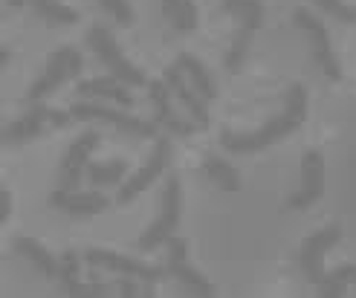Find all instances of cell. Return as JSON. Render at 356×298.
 <instances>
[{"label": "cell", "mask_w": 356, "mask_h": 298, "mask_svg": "<svg viewBox=\"0 0 356 298\" xmlns=\"http://www.w3.org/2000/svg\"><path fill=\"white\" fill-rule=\"evenodd\" d=\"M87 47L96 52V58L104 64V69H108L113 78L124 81L128 87H148L145 69L124 58V52L119 49V44H116V38L111 35L108 26H99V24H96V26L87 29Z\"/></svg>", "instance_id": "5"}, {"label": "cell", "mask_w": 356, "mask_h": 298, "mask_svg": "<svg viewBox=\"0 0 356 298\" xmlns=\"http://www.w3.org/2000/svg\"><path fill=\"white\" fill-rule=\"evenodd\" d=\"M305 122H307V87L301 81H296V84L287 87V93H284L281 113L270 116L258 131H249V133L223 128L220 131V145L229 154H255V151H264V148L281 142L284 136L296 133Z\"/></svg>", "instance_id": "1"}, {"label": "cell", "mask_w": 356, "mask_h": 298, "mask_svg": "<svg viewBox=\"0 0 356 298\" xmlns=\"http://www.w3.org/2000/svg\"><path fill=\"white\" fill-rule=\"evenodd\" d=\"M9 61H12V49H9V47H3V49H0V69H6V67H9Z\"/></svg>", "instance_id": "32"}, {"label": "cell", "mask_w": 356, "mask_h": 298, "mask_svg": "<svg viewBox=\"0 0 356 298\" xmlns=\"http://www.w3.org/2000/svg\"><path fill=\"white\" fill-rule=\"evenodd\" d=\"M163 81L168 84L171 96L183 104L186 116L194 122V125H197V128H209L211 116H209V108H206V99H203V96H200V93L188 84V78L183 76V69L177 67V64L165 67V69H163Z\"/></svg>", "instance_id": "16"}, {"label": "cell", "mask_w": 356, "mask_h": 298, "mask_svg": "<svg viewBox=\"0 0 356 298\" xmlns=\"http://www.w3.org/2000/svg\"><path fill=\"white\" fill-rule=\"evenodd\" d=\"M0 200H3V206H0V223H6L9 215H12V191L0 188Z\"/></svg>", "instance_id": "31"}, {"label": "cell", "mask_w": 356, "mask_h": 298, "mask_svg": "<svg viewBox=\"0 0 356 298\" xmlns=\"http://www.w3.org/2000/svg\"><path fill=\"white\" fill-rule=\"evenodd\" d=\"M310 3H316L325 15H330L333 21H339V24H356L353 3H345V0H310Z\"/></svg>", "instance_id": "28"}, {"label": "cell", "mask_w": 356, "mask_h": 298, "mask_svg": "<svg viewBox=\"0 0 356 298\" xmlns=\"http://www.w3.org/2000/svg\"><path fill=\"white\" fill-rule=\"evenodd\" d=\"M168 255H165V272L174 278V281H180L191 295H215V284L209 281V278L203 272H197L191 267V260H188V240L180 238V235H171L168 238Z\"/></svg>", "instance_id": "10"}, {"label": "cell", "mask_w": 356, "mask_h": 298, "mask_svg": "<svg viewBox=\"0 0 356 298\" xmlns=\"http://www.w3.org/2000/svg\"><path fill=\"white\" fill-rule=\"evenodd\" d=\"M128 177V163L124 160H108V163H90L87 165V180L93 188H104V185H119Z\"/></svg>", "instance_id": "23"}, {"label": "cell", "mask_w": 356, "mask_h": 298, "mask_svg": "<svg viewBox=\"0 0 356 298\" xmlns=\"http://www.w3.org/2000/svg\"><path fill=\"white\" fill-rule=\"evenodd\" d=\"M342 240V226L339 223H330L325 229H318L313 235H307L301 240V249H298V270L305 272V278L318 287L325 281V255Z\"/></svg>", "instance_id": "9"}, {"label": "cell", "mask_w": 356, "mask_h": 298, "mask_svg": "<svg viewBox=\"0 0 356 298\" xmlns=\"http://www.w3.org/2000/svg\"><path fill=\"white\" fill-rule=\"evenodd\" d=\"M76 96L81 99H93V101H111L119 104V108H134V96H131V87L113 78V76H102V78H87L76 84Z\"/></svg>", "instance_id": "18"}, {"label": "cell", "mask_w": 356, "mask_h": 298, "mask_svg": "<svg viewBox=\"0 0 356 298\" xmlns=\"http://www.w3.org/2000/svg\"><path fill=\"white\" fill-rule=\"evenodd\" d=\"M148 96H151V104H154V122L159 128H163L165 133L171 136H194V131H197V125H194L191 119L180 116V110L174 108V99H171V90L168 84L159 78V81H148Z\"/></svg>", "instance_id": "14"}, {"label": "cell", "mask_w": 356, "mask_h": 298, "mask_svg": "<svg viewBox=\"0 0 356 298\" xmlns=\"http://www.w3.org/2000/svg\"><path fill=\"white\" fill-rule=\"evenodd\" d=\"M353 284H356V272H353Z\"/></svg>", "instance_id": "34"}, {"label": "cell", "mask_w": 356, "mask_h": 298, "mask_svg": "<svg viewBox=\"0 0 356 298\" xmlns=\"http://www.w3.org/2000/svg\"><path fill=\"white\" fill-rule=\"evenodd\" d=\"M171 160H174V142L168 136H156V142H154V151L148 154V160H145V165H139L128 180L122 183V188H119V194H116V203L119 206H128V203H134L142 191H148L159 177H163V171L171 165Z\"/></svg>", "instance_id": "7"}, {"label": "cell", "mask_w": 356, "mask_h": 298, "mask_svg": "<svg viewBox=\"0 0 356 298\" xmlns=\"http://www.w3.org/2000/svg\"><path fill=\"white\" fill-rule=\"evenodd\" d=\"M325 194V156L322 151L310 148L301 156V185L287 197L290 212H305L313 203H318Z\"/></svg>", "instance_id": "11"}, {"label": "cell", "mask_w": 356, "mask_h": 298, "mask_svg": "<svg viewBox=\"0 0 356 298\" xmlns=\"http://www.w3.org/2000/svg\"><path fill=\"white\" fill-rule=\"evenodd\" d=\"M293 24L307 35L313 61L318 64V69H322V73L330 81H342V64H339V58H336V52L330 47V35H327L325 24L318 21V17L310 9H305V6H296L293 9Z\"/></svg>", "instance_id": "8"}, {"label": "cell", "mask_w": 356, "mask_h": 298, "mask_svg": "<svg viewBox=\"0 0 356 298\" xmlns=\"http://www.w3.org/2000/svg\"><path fill=\"white\" fill-rule=\"evenodd\" d=\"M203 174L223 191H241V174L235 165H229L220 156H206L203 160Z\"/></svg>", "instance_id": "24"}, {"label": "cell", "mask_w": 356, "mask_h": 298, "mask_svg": "<svg viewBox=\"0 0 356 298\" xmlns=\"http://www.w3.org/2000/svg\"><path fill=\"white\" fill-rule=\"evenodd\" d=\"M12 249H15V255H21V258H26L29 264L38 270L41 275H47V278H58V270H61V258H56L47 247H41L35 238H26V235H17L15 240H12Z\"/></svg>", "instance_id": "19"}, {"label": "cell", "mask_w": 356, "mask_h": 298, "mask_svg": "<svg viewBox=\"0 0 356 298\" xmlns=\"http://www.w3.org/2000/svg\"><path fill=\"white\" fill-rule=\"evenodd\" d=\"M99 142H102L99 131H84L70 142V148L64 151L61 163H58V188H79Z\"/></svg>", "instance_id": "13"}, {"label": "cell", "mask_w": 356, "mask_h": 298, "mask_svg": "<svg viewBox=\"0 0 356 298\" xmlns=\"http://www.w3.org/2000/svg\"><path fill=\"white\" fill-rule=\"evenodd\" d=\"M99 6H102L104 12H108L119 26H131V24L136 21L134 6L128 3V0H99Z\"/></svg>", "instance_id": "29"}, {"label": "cell", "mask_w": 356, "mask_h": 298, "mask_svg": "<svg viewBox=\"0 0 356 298\" xmlns=\"http://www.w3.org/2000/svg\"><path fill=\"white\" fill-rule=\"evenodd\" d=\"M35 15L41 17V21L52 24V26H61V24H79V12L70 9L67 3L61 0H29Z\"/></svg>", "instance_id": "25"}, {"label": "cell", "mask_w": 356, "mask_h": 298, "mask_svg": "<svg viewBox=\"0 0 356 298\" xmlns=\"http://www.w3.org/2000/svg\"><path fill=\"white\" fill-rule=\"evenodd\" d=\"M180 217H183V185H180V177L171 174V177L165 180L163 197H159V215L148 229L139 235L136 249L139 252H154L156 247L168 243V238L177 232V226H180Z\"/></svg>", "instance_id": "2"}, {"label": "cell", "mask_w": 356, "mask_h": 298, "mask_svg": "<svg viewBox=\"0 0 356 298\" xmlns=\"http://www.w3.org/2000/svg\"><path fill=\"white\" fill-rule=\"evenodd\" d=\"M249 44H252V32H249V29H238V35L232 38V44H229L226 56H223V67H226V73L238 76L241 69H243L246 56H249Z\"/></svg>", "instance_id": "27"}, {"label": "cell", "mask_w": 356, "mask_h": 298, "mask_svg": "<svg viewBox=\"0 0 356 298\" xmlns=\"http://www.w3.org/2000/svg\"><path fill=\"white\" fill-rule=\"evenodd\" d=\"M6 3H9L12 9H17V6H24V3H26V0H6Z\"/></svg>", "instance_id": "33"}, {"label": "cell", "mask_w": 356, "mask_h": 298, "mask_svg": "<svg viewBox=\"0 0 356 298\" xmlns=\"http://www.w3.org/2000/svg\"><path fill=\"white\" fill-rule=\"evenodd\" d=\"M116 292H119V295H124V298H134V295H139L142 290H139V284L134 281L131 275H122L119 281H116Z\"/></svg>", "instance_id": "30"}, {"label": "cell", "mask_w": 356, "mask_h": 298, "mask_svg": "<svg viewBox=\"0 0 356 298\" xmlns=\"http://www.w3.org/2000/svg\"><path fill=\"white\" fill-rule=\"evenodd\" d=\"M174 64L183 69V76L188 78V84H191L206 101H215V99H218V81L211 78V73L206 69V64H203L200 58H194L191 52H180Z\"/></svg>", "instance_id": "20"}, {"label": "cell", "mask_w": 356, "mask_h": 298, "mask_svg": "<svg viewBox=\"0 0 356 298\" xmlns=\"http://www.w3.org/2000/svg\"><path fill=\"white\" fill-rule=\"evenodd\" d=\"M81 67H84V58H81V52H79L76 47H58V49L47 58L44 73L29 84L26 99H29V101H41V99L52 96L61 84H67L70 78H76V76L81 73Z\"/></svg>", "instance_id": "6"}, {"label": "cell", "mask_w": 356, "mask_h": 298, "mask_svg": "<svg viewBox=\"0 0 356 298\" xmlns=\"http://www.w3.org/2000/svg\"><path fill=\"white\" fill-rule=\"evenodd\" d=\"M70 113L76 116V122H102V125H111L119 133H128L136 139H156L159 125L154 119H139L124 110H116L111 104H102L93 99H79L76 104H70Z\"/></svg>", "instance_id": "3"}, {"label": "cell", "mask_w": 356, "mask_h": 298, "mask_svg": "<svg viewBox=\"0 0 356 298\" xmlns=\"http://www.w3.org/2000/svg\"><path fill=\"white\" fill-rule=\"evenodd\" d=\"M220 9L226 15H232L241 24V29H249V32H258L264 26V17H266L261 0H223Z\"/></svg>", "instance_id": "22"}, {"label": "cell", "mask_w": 356, "mask_h": 298, "mask_svg": "<svg viewBox=\"0 0 356 298\" xmlns=\"http://www.w3.org/2000/svg\"><path fill=\"white\" fill-rule=\"evenodd\" d=\"M81 258L76 249H67L61 255V270H58V290L64 295H93V298H102V295H111V284H102L99 281V272L96 267H90V281H81Z\"/></svg>", "instance_id": "15"}, {"label": "cell", "mask_w": 356, "mask_h": 298, "mask_svg": "<svg viewBox=\"0 0 356 298\" xmlns=\"http://www.w3.org/2000/svg\"><path fill=\"white\" fill-rule=\"evenodd\" d=\"M163 3V15L165 21L177 29V32H194L197 29V21H200V12L194 6V0H159Z\"/></svg>", "instance_id": "21"}, {"label": "cell", "mask_w": 356, "mask_h": 298, "mask_svg": "<svg viewBox=\"0 0 356 298\" xmlns=\"http://www.w3.org/2000/svg\"><path fill=\"white\" fill-rule=\"evenodd\" d=\"M84 260L87 267H96V270H108V272H119V275H131V278H139V281H159L165 272V267H154V264H145L139 258H131V255H119V252H111V249H99V247H90L84 252Z\"/></svg>", "instance_id": "12"}, {"label": "cell", "mask_w": 356, "mask_h": 298, "mask_svg": "<svg viewBox=\"0 0 356 298\" xmlns=\"http://www.w3.org/2000/svg\"><path fill=\"white\" fill-rule=\"evenodd\" d=\"M353 272H356V264H342V267H336L333 272H325V281L318 284V295L322 298H339L345 295L348 284H353Z\"/></svg>", "instance_id": "26"}, {"label": "cell", "mask_w": 356, "mask_h": 298, "mask_svg": "<svg viewBox=\"0 0 356 298\" xmlns=\"http://www.w3.org/2000/svg\"><path fill=\"white\" fill-rule=\"evenodd\" d=\"M70 122H76V116L70 113V110H56V108H49V104L32 101V108H29L24 116L6 122V128H3V142H6V145H26V142L44 136V133L52 131V128H67Z\"/></svg>", "instance_id": "4"}, {"label": "cell", "mask_w": 356, "mask_h": 298, "mask_svg": "<svg viewBox=\"0 0 356 298\" xmlns=\"http://www.w3.org/2000/svg\"><path fill=\"white\" fill-rule=\"evenodd\" d=\"M49 206L70 217H93L111 208V197L102 191H79V188H56L49 194Z\"/></svg>", "instance_id": "17"}]
</instances>
